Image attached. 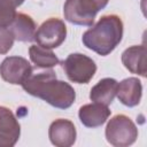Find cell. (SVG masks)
I'll return each mask as SVG.
<instances>
[{
    "label": "cell",
    "instance_id": "1",
    "mask_svg": "<svg viewBox=\"0 0 147 147\" xmlns=\"http://www.w3.org/2000/svg\"><path fill=\"white\" fill-rule=\"evenodd\" d=\"M22 87L28 94L59 109L69 108L76 99L74 87L63 80H59L53 70L31 74L22 83Z\"/></svg>",
    "mask_w": 147,
    "mask_h": 147
},
{
    "label": "cell",
    "instance_id": "2",
    "mask_svg": "<svg viewBox=\"0 0 147 147\" xmlns=\"http://www.w3.org/2000/svg\"><path fill=\"white\" fill-rule=\"evenodd\" d=\"M123 37V22L117 15H105L95 25L84 32L83 44L99 55L110 54Z\"/></svg>",
    "mask_w": 147,
    "mask_h": 147
},
{
    "label": "cell",
    "instance_id": "3",
    "mask_svg": "<svg viewBox=\"0 0 147 147\" xmlns=\"http://www.w3.org/2000/svg\"><path fill=\"white\" fill-rule=\"evenodd\" d=\"M109 0H67L63 6L64 18L76 25L91 26L101 9Z\"/></svg>",
    "mask_w": 147,
    "mask_h": 147
},
{
    "label": "cell",
    "instance_id": "4",
    "mask_svg": "<svg viewBox=\"0 0 147 147\" xmlns=\"http://www.w3.org/2000/svg\"><path fill=\"white\" fill-rule=\"evenodd\" d=\"M106 138L107 141L115 147H126L137 140L138 129L130 117L119 114L108 122Z\"/></svg>",
    "mask_w": 147,
    "mask_h": 147
},
{
    "label": "cell",
    "instance_id": "5",
    "mask_svg": "<svg viewBox=\"0 0 147 147\" xmlns=\"http://www.w3.org/2000/svg\"><path fill=\"white\" fill-rule=\"evenodd\" d=\"M61 64L67 77L71 82L78 84H87L96 71L95 62L80 53L69 54Z\"/></svg>",
    "mask_w": 147,
    "mask_h": 147
},
{
    "label": "cell",
    "instance_id": "6",
    "mask_svg": "<svg viewBox=\"0 0 147 147\" xmlns=\"http://www.w3.org/2000/svg\"><path fill=\"white\" fill-rule=\"evenodd\" d=\"M67 37V26L60 18H48L36 31L34 40L45 48L59 47Z\"/></svg>",
    "mask_w": 147,
    "mask_h": 147
},
{
    "label": "cell",
    "instance_id": "7",
    "mask_svg": "<svg viewBox=\"0 0 147 147\" xmlns=\"http://www.w3.org/2000/svg\"><path fill=\"white\" fill-rule=\"evenodd\" d=\"M31 74L32 65L26 59L21 56H8L0 64V75L9 84L22 85Z\"/></svg>",
    "mask_w": 147,
    "mask_h": 147
},
{
    "label": "cell",
    "instance_id": "8",
    "mask_svg": "<svg viewBox=\"0 0 147 147\" xmlns=\"http://www.w3.org/2000/svg\"><path fill=\"white\" fill-rule=\"evenodd\" d=\"M21 134L20 123L7 107L0 106V147L14 146Z\"/></svg>",
    "mask_w": 147,
    "mask_h": 147
},
{
    "label": "cell",
    "instance_id": "9",
    "mask_svg": "<svg viewBox=\"0 0 147 147\" xmlns=\"http://www.w3.org/2000/svg\"><path fill=\"white\" fill-rule=\"evenodd\" d=\"M76 127L69 119L59 118L52 122L48 130L51 142L57 147H70L76 141Z\"/></svg>",
    "mask_w": 147,
    "mask_h": 147
},
{
    "label": "cell",
    "instance_id": "10",
    "mask_svg": "<svg viewBox=\"0 0 147 147\" xmlns=\"http://www.w3.org/2000/svg\"><path fill=\"white\" fill-rule=\"evenodd\" d=\"M78 116L83 125L86 127H99L106 123L110 116V110L106 105L94 102L82 106Z\"/></svg>",
    "mask_w": 147,
    "mask_h": 147
},
{
    "label": "cell",
    "instance_id": "11",
    "mask_svg": "<svg viewBox=\"0 0 147 147\" xmlns=\"http://www.w3.org/2000/svg\"><path fill=\"white\" fill-rule=\"evenodd\" d=\"M9 31L14 39L18 41H32L37 31V25L33 18L24 13H16L13 22L9 24Z\"/></svg>",
    "mask_w": 147,
    "mask_h": 147
},
{
    "label": "cell",
    "instance_id": "12",
    "mask_svg": "<svg viewBox=\"0 0 147 147\" xmlns=\"http://www.w3.org/2000/svg\"><path fill=\"white\" fill-rule=\"evenodd\" d=\"M146 53L144 45L131 46L122 53V62L130 72L146 77Z\"/></svg>",
    "mask_w": 147,
    "mask_h": 147
},
{
    "label": "cell",
    "instance_id": "13",
    "mask_svg": "<svg viewBox=\"0 0 147 147\" xmlns=\"http://www.w3.org/2000/svg\"><path fill=\"white\" fill-rule=\"evenodd\" d=\"M142 93L141 82L136 77L123 79L117 86V98L126 107H134L139 105Z\"/></svg>",
    "mask_w": 147,
    "mask_h": 147
},
{
    "label": "cell",
    "instance_id": "14",
    "mask_svg": "<svg viewBox=\"0 0 147 147\" xmlns=\"http://www.w3.org/2000/svg\"><path fill=\"white\" fill-rule=\"evenodd\" d=\"M118 83L114 78H103L99 80L90 92V99L93 102L102 103V105H110L117 93Z\"/></svg>",
    "mask_w": 147,
    "mask_h": 147
},
{
    "label": "cell",
    "instance_id": "15",
    "mask_svg": "<svg viewBox=\"0 0 147 147\" xmlns=\"http://www.w3.org/2000/svg\"><path fill=\"white\" fill-rule=\"evenodd\" d=\"M30 60L36 64L38 68H53L60 63L57 56L49 49L45 48L40 45H32L29 48Z\"/></svg>",
    "mask_w": 147,
    "mask_h": 147
},
{
    "label": "cell",
    "instance_id": "16",
    "mask_svg": "<svg viewBox=\"0 0 147 147\" xmlns=\"http://www.w3.org/2000/svg\"><path fill=\"white\" fill-rule=\"evenodd\" d=\"M16 7L8 0H0V28H7L16 15Z\"/></svg>",
    "mask_w": 147,
    "mask_h": 147
},
{
    "label": "cell",
    "instance_id": "17",
    "mask_svg": "<svg viewBox=\"0 0 147 147\" xmlns=\"http://www.w3.org/2000/svg\"><path fill=\"white\" fill-rule=\"evenodd\" d=\"M14 37L9 29L0 28V54H6L13 47Z\"/></svg>",
    "mask_w": 147,
    "mask_h": 147
},
{
    "label": "cell",
    "instance_id": "18",
    "mask_svg": "<svg viewBox=\"0 0 147 147\" xmlns=\"http://www.w3.org/2000/svg\"><path fill=\"white\" fill-rule=\"evenodd\" d=\"M14 7H18V6H21L23 2H24V0H8Z\"/></svg>",
    "mask_w": 147,
    "mask_h": 147
}]
</instances>
